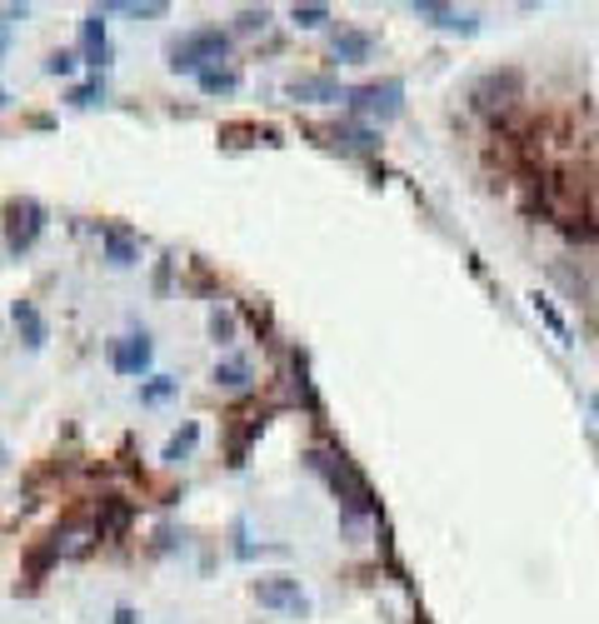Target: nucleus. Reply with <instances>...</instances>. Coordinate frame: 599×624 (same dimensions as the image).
<instances>
[{
    "mask_svg": "<svg viewBox=\"0 0 599 624\" xmlns=\"http://www.w3.org/2000/svg\"><path fill=\"white\" fill-rule=\"evenodd\" d=\"M230 50L225 30H190L171 46V71H205V61H221Z\"/></svg>",
    "mask_w": 599,
    "mask_h": 624,
    "instance_id": "obj_1",
    "label": "nucleus"
},
{
    "mask_svg": "<svg viewBox=\"0 0 599 624\" xmlns=\"http://www.w3.org/2000/svg\"><path fill=\"white\" fill-rule=\"evenodd\" d=\"M400 96H404L400 80H375V86L345 90V105H350L355 115H375V121H390V115L400 111Z\"/></svg>",
    "mask_w": 599,
    "mask_h": 624,
    "instance_id": "obj_2",
    "label": "nucleus"
},
{
    "mask_svg": "<svg viewBox=\"0 0 599 624\" xmlns=\"http://www.w3.org/2000/svg\"><path fill=\"white\" fill-rule=\"evenodd\" d=\"M520 100V75L514 71H489L485 80L475 86V105L479 111H510Z\"/></svg>",
    "mask_w": 599,
    "mask_h": 624,
    "instance_id": "obj_3",
    "label": "nucleus"
},
{
    "mask_svg": "<svg viewBox=\"0 0 599 624\" xmlns=\"http://www.w3.org/2000/svg\"><path fill=\"white\" fill-rule=\"evenodd\" d=\"M255 600L265 604V610H290V614H305V610H310L300 579H260V585H255Z\"/></svg>",
    "mask_w": 599,
    "mask_h": 624,
    "instance_id": "obj_4",
    "label": "nucleus"
},
{
    "mask_svg": "<svg viewBox=\"0 0 599 624\" xmlns=\"http://www.w3.org/2000/svg\"><path fill=\"white\" fill-rule=\"evenodd\" d=\"M111 365L121 370V375H140V370H150V335H121V340L111 345Z\"/></svg>",
    "mask_w": 599,
    "mask_h": 624,
    "instance_id": "obj_5",
    "label": "nucleus"
},
{
    "mask_svg": "<svg viewBox=\"0 0 599 624\" xmlns=\"http://www.w3.org/2000/svg\"><path fill=\"white\" fill-rule=\"evenodd\" d=\"M415 15L435 21L440 30H460V36H475V30H479L475 11H454V5H435V0H415Z\"/></svg>",
    "mask_w": 599,
    "mask_h": 624,
    "instance_id": "obj_6",
    "label": "nucleus"
},
{
    "mask_svg": "<svg viewBox=\"0 0 599 624\" xmlns=\"http://www.w3.org/2000/svg\"><path fill=\"white\" fill-rule=\"evenodd\" d=\"M11 235H5V246L11 250H30V240L40 235V205L36 200H21V205H11Z\"/></svg>",
    "mask_w": 599,
    "mask_h": 624,
    "instance_id": "obj_7",
    "label": "nucleus"
},
{
    "mask_svg": "<svg viewBox=\"0 0 599 624\" xmlns=\"http://www.w3.org/2000/svg\"><path fill=\"white\" fill-rule=\"evenodd\" d=\"M330 50H335V61H345V65L370 61V50H375V36H370V30H340Z\"/></svg>",
    "mask_w": 599,
    "mask_h": 624,
    "instance_id": "obj_8",
    "label": "nucleus"
},
{
    "mask_svg": "<svg viewBox=\"0 0 599 624\" xmlns=\"http://www.w3.org/2000/svg\"><path fill=\"white\" fill-rule=\"evenodd\" d=\"M80 46H86V61L90 65H105V55H111V40H105V21H100V11L80 21Z\"/></svg>",
    "mask_w": 599,
    "mask_h": 624,
    "instance_id": "obj_9",
    "label": "nucleus"
},
{
    "mask_svg": "<svg viewBox=\"0 0 599 624\" xmlns=\"http://www.w3.org/2000/svg\"><path fill=\"white\" fill-rule=\"evenodd\" d=\"M15 325H21L25 330V345H30V350H40V345H46V320L36 315V305H30V300H15Z\"/></svg>",
    "mask_w": 599,
    "mask_h": 624,
    "instance_id": "obj_10",
    "label": "nucleus"
},
{
    "mask_svg": "<svg viewBox=\"0 0 599 624\" xmlns=\"http://www.w3.org/2000/svg\"><path fill=\"white\" fill-rule=\"evenodd\" d=\"M295 100H340V86H335L330 75H305V80H295L290 86Z\"/></svg>",
    "mask_w": 599,
    "mask_h": 624,
    "instance_id": "obj_11",
    "label": "nucleus"
},
{
    "mask_svg": "<svg viewBox=\"0 0 599 624\" xmlns=\"http://www.w3.org/2000/svg\"><path fill=\"white\" fill-rule=\"evenodd\" d=\"M105 260H111V265H135L140 250H135V240L125 230H105Z\"/></svg>",
    "mask_w": 599,
    "mask_h": 624,
    "instance_id": "obj_12",
    "label": "nucleus"
},
{
    "mask_svg": "<svg viewBox=\"0 0 599 624\" xmlns=\"http://www.w3.org/2000/svg\"><path fill=\"white\" fill-rule=\"evenodd\" d=\"M235 86H240V75L235 71H215V65L200 71V90H205V96H230Z\"/></svg>",
    "mask_w": 599,
    "mask_h": 624,
    "instance_id": "obj_13",
    "label": "nucleus"
},
{
    "mask_svg": "<svg viewBox=\"0 0 599 624\" xmlns=\"http://www.w3.org/2000/svg\"><path fill=\"white\" fill-rule=\"evenodd\" d=\"M215 385H225V390L250 385V365H245V360H221V365H215Z\"/></svg>",
    "mask_w": 599,
    "mask_h": 624,
    "instance_id": "obj_14",
    "label": "nucleus"
},
{
    "mask_svg": "<svg viewBox=\"0 0 599 624\" xmlns=\"http://www.w3.org/2000/svg\"><path fill=\"white\" fill-rule=\"evenodd\" d=\"M335 140H340L345 150H360V155H370V150L379 146L375 135H370V130H360V125H340V130H335Z\"/></svg>",
    "mask_w": 599,
    "mask_h": 624,
    "instance_id": "obj_15",
    "label": "nucleus"
},
{
    "mask_svg": "<svg viewBox=\"0 0 599 624\" xmlns=\"http://www.w3.org/2000/svg\"><path fill=\"white\" fill-rule=\"evenodd\" d=\"M200 440V425H185L180 435H171V445H165V460H180V454H190Z\"/></svg>",
    "mask_w": 599,
    "mask_h": 624,
    "instance_id": "obj_16",
    "label": "nucleus"
},
{
    "mask_svg": "<svg viewBox=\"0 0 599 624\" xmlns=\"http://www.w3.org/2000/svg\"><path fill=\"white\" fill-rule=\"evenodd\" d=\"M535 315L545 320V325H550V330L560 335V340H570V325H564V320H560V310H554L550 300H545V295H535Z\"/></svg>",
    "mask_w": 599,
    "mask_h": 624,
    "instance_id": "obj_17",
    "label": "nucleus"
},
{
    "mask_svg": "<svg viewBox=\"0 0 599 624\" xmlns=\"http://www.w3.org/2000/svg\"><path fill=\"white\" fill-rule=\"evenodd\" d=\"M295 25H305V30H315V25H325L330 21V11H325V5H295Z\"/></svg>",
    "mask_w": 599,
    "mask_h": 624,
    "instance_id": "obj_18",
    "label": "nucleus"
},
{
    "mask_svg": "<svg viewBox=\"0 0 599 624\" xmlns=\"http://www.w3.org/2000/svg\"><path fill=\"white\" fill-rule=\"evenodd\" d=\"M46 71L50 75H75V55H71V50H55V55L46 61Z\"/></svg>",
    "mask_w": 599,
    "mask_h": 624,
    "instance_id": "obj_19",
    "label": "nucleus"
},
{
    "mask_svg": "<svg viewBox=\"0 0 599 624\" xmlns=\"http://www.w3.org/2000/svg\"><path fill=\"white\" fill-rule=\"evenodd\" d=\"M210 335H215V340H230V335H235V320L225 315V310H215V315H210Z\"/></svg>",
    "mask_w": 599,
    "mask_h": 624,
    "instance_id": "obj_20",
    "label": "nucleus"
},
{
    "mask_svg": "<svg viewBox=\"0 0 599 624\" xmlns=\"http://www.w3.org/2000/svg\"><path fill=\"white\" fill-rule=\"evenodd\" d=\"M171 390H175V379H150L146 390H140V400H146V404H155V400H165V395H171Z\"/></svg>",
    "mask_w": 599,
    "mask_h": 624,
    "instance_id": "obj_21",
    "label": "nucleus"
},
{
    "mask_svg": "<svg viewBox=\"0 0 599 624\" xmlns=\"http://www.w3.org/2000/svg\"><path fill=\"white\" fill-rule=\"evenodd\" d=\"M105 11H121V15H165V5H160V0H150V5H121V0H115V5H105Z\"/></svg>",
    "mask_w": 599,
    "mask_h": 624,
    "instance_id": "obj_22",
    "label": "nucleus"
},
{
    "mask_svg": "<svg viewBox=\"0 0 599 624\" xmlns=\"http://www.w3.org/2000/svg\"><path fill=\"white\" fill-rule=\"evenodd\" d=\"M96 96H100V80H90V86L71 90V100H75V105H96Z\"/></svg>",
    "mask_w": 599,
    "mask_h": 624,
    "instance_id": "obj_23",
    "label": "nucleus"
},
{
    "mask_svg": "<svg viewBox=\"0 0 599 624\" xmlns=\"http://www.w3.org/2000/svg\"><path fill=\"white\" fill-rule=\"evenodd\" d=\"M270 21V11H240V30H260Z\"/></svg>",
    "mask_w": 599,
    "mask_h": 624,
    "instance_id": "obj_24",
    "label": "nucleus"
},
{
    "mask_svg": "<svg viewBox=\"0 0 599 624\" xmlns=\"http://www.w3.org/2000/svg\"><path fill=\"white\" fill-rule=\"evenodd\" d=\"M115 624H135V610H115Z\"/></svg>",
    "mask_w": 599,
    "mask_h": 624,
    "instance_id": "obj_25",
    "label": "nucleus"
},
{
    "mask_svg": "<svg viewBox=\"0 0 599 624\" xmlns=\"http://www.w3.org/2000/svg\"><path fill=\"white\" fill-rule=\"evenodd\" d=\"M5 460H11V454H5V445H0V465H5Z\"/></svg>",
    "mask_w": 599,
    "mask_h": 624,
    "instance_id": "obj_26",
    "label": "nucleus"
},
{
    "mask_svg": "<svg viewBox=\"0 0 599 624\" xmlns=\"http://www.w3.org/2000/svg\"><path fill=\"white\" fill-rule=\"evenodd\" d=\"M0 105H5V90H0Z\"/></svg>",
    "mask_w": 599,
    "mask_h": 624,
    "instance_id": "obj_27",
    "label": "nucleus"
},
{
    "mask_svg": "<svg viewBox=\"0 0 599 624\" xmlns=\"http://www.w3.org/2000/svg\"><path fill=\"white\" fill-rule=\"evenodd\" d=\"M595 415H599V400H595Z\"/></svg>",
    "mask_w": 599,
    "mask_h": 624,
    "instance_id": "obj_28",
    "label": "nucleus"
},
{
    "mask_svg": "<svg viewBox=\"0 0 599 624\" xmlns=\"http://www.w3.org/2000/svg\"><path fill=\"white\" fill-rule=\"evenodd\" d=\"M0 50H5V40H0Z\"/></svg>",
    "mask_w": 599,
    "mask_h": 624,
    "instance_id": "obj_29",
    "label": "nucleus"
}]
</instances>
